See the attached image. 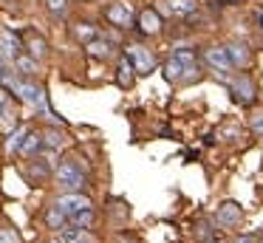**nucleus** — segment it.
Returning a JSON list of instances; mask_svg holds the SVG:
<instances>
[{
    "instance_id": "1",
    "label": "nucleus",
    "mask_w": 263,
    "mask_h": 243,
    "mask_svg": "<svg viewBox=\"0 0 263 243\" xmlns=\"http://www.w3.org/2000/svg\"><path fill=\"white\" fill-rule=\"evenodd\" d=\"M195 71H198V65H195V54L190 48H178L164 62V77L170 82H190L193 77H198Z\"/></svg>"
},
{
    "instance_id": "2",
    "label": "nucleus",
    "mask_w": 263,
    "mask_h": 243,
    "mask_svg": "<svg viewBox=\"0 0 263 243\" xmlns=\"http://www.w3.org/2000/svg\"><path fill=\"white\" fill-rule=\"evenodd\" d=\"M0 79H3V82H6L9 88H12L23 102H29V105H34V107H43V110H48V105H46V90H43L40 85H34V82H23V79L6 77V73H3Z\"/></svg>"
},
{
    "instance_id": "3",
    "label": "nucleus",
    "mask_w": 263,
    "mask_h": 243,
    "mask_svg": "<svg viewBox=\"0 0 263 243\" xmlns=\"http://www.w3.org/2000/svg\"><path fill=\"white\" fill-rule=\"evenodd\" d=\"M57 184L68 192H80L82 186H85V173H82V167L74 158H65L57 167Z\"/></svg>"
},
{
    "instance_id": "4",
    "label": "nucleus",
    "mask_w": 263,
    "mask_h": 243,
    "mask_svg": "<svg viewBox=\"0 0 263 243\" xmlns=\"http://www.w3.org/2000/svg\"><path fill=\"white\" fill-rule=\"evenodd\" d=\"M125 57L130 60V65H133V71L136 73H150L156 68V60H153V54H150L147 48H142V45H127L125 48Z\"/></svg>"
},
{
    "instance_id": "5",
    "label": "nucleus",
    "mask_w": 263,
    "mask_h": 243,
    "mask_svg": "<svg viewBox=\"0 0 263 243\" xmlns=\"http://www.w3.org/2000/svg\"><path fill=\"white\" fill-rule=\"evenodd\" d=\"M54 207H60L65 215H74V212H80V209H93V203H91V198L82 195V192H65V195L57 198Z\"/></svg>"
},
{
    "instance_id": "6",
    "label": "nucleus",
    "mask_w": 263,
    "mask_h": 243,
    "mask_svg": "<svg viewBox=\"0 0 263 243\" xmlns=\"http://www.w3.org/2000/svg\"><path fill=\"white\" fill-rule=\"evenodd\" d=\"M20 48H23V43H20L17 34L9 31V28H0V57L14 62L20 57Z\"/></svg>"
},
{
    "instance_id": "7",
    "label": "nucleus",
    "mask_w": 263,
    "mask_h": 243,
    "mask_svg": "<svg viewBox=\"0 0 263 243\" xmlns=\"http://www.w3.org/2000/svg\"><path fill=\"white\" fill-rule=\"evenodd\" d=\"M159 9L170 17H190L198 9V0H159Z\"/></svg>"
},
{
    "instance_id": "8",
    "label": "nucleus",
    "mask_w": 263,
    "mask_h": 243,
    "mask_svg": "<svg viewBox=\"0 0 263 243\" xmlns=\"http://www.w3.org/2000/svg\"><path fill=\"white\" fill-rule=\"evenodd\" d=\"M105 17H108L114 26H119V28H133V9H130L127 3H114V6H108Z\"/></svg>"
},
{
    "instance_id": "9",
    "label": "nucleus",
    "mask_w": 263,
    "mask_h": 243,
    "mask_svg": "<svg viewBox=\"0 0 263 243\" xmlns=\"http://www.w3.org/2000/svg\"><path fill=\"white\" fill-rule=\"evenodd\" d=\"M240 218H243V209H240L235 201L221 203V207H218V215H215V220H218L221 226H227V229L238 226V223H240Z\"/></svg>"
},
{
    "instance_id": "10",
    "label": "nucleus",
    "mask_w": 263,
    "mask_h": 243,
    "mask_svg": "<svg viewBox=\"0 0 263 243\" xmlns=\"http://www.w3.org/2000/svg\"><path fill=\"white\" fill-rule=\"evenodd\" d=\"M204 60L212 71H221V73H227L229 68H232V62H229V57H227V48H218V45H210V48L204 51Z\"/></svg>"
},
{
    "instance_id": "11",
    "label": "nucleus",
    "mask_w": 263,
    "mask_h": 243,
    "mask_svg": "<svg viewBox=\"0 0 263 243\" xmlns=\"http://www.w3.org/2000/svg\"><path fill=\"white\" fill-rule=\"evenodd\" d=\"M139 28H142V34H159V31H161V17H159V11L144 9L142 14H139Z\"/></svg>"
},
{
    "instance_id": "12",
    "label": "nucleus",
    "mask_w": 263,
    "mask_h": 243,
    "mask_svg": "<svg viewBox=\"0 0 263 243\" xmlns=\"http://www.w3.org/2000/svg\"><path fill=\"white\" fill-rule=\"evenodd\" d=\"M133 79H136V71H133L130 60L122 57L119 65H116V82H119V88H133Z\"/></svg>"
},
{
    "instance_id": "13",
    "label": "nucleus",
    "mask_w": 263,
    "mask_h": 243,
    "mask_svg": "<svg viewBox=\"0 0 263 243\" xmlns=\"http://www.w3.org/2000/svg\"><path fill=\"white\" fill-rule=\"evenodd\" d=\"M40 150H43V139H40V133L29 130V133L23 136V141H20L17 153H20V156H37Z\"/></svg>"
},
{
    "instance_id": "14",
    "label": "nucleus",
    "mask_w": 263,
    "mask_h": 243,
    "mask_svg": "<svg viewBox=\"0 0 263 243\" xmlns=\"http://www.w3.org/2000/svg\"><path fill=\"white\" fill-rule=\"evenodd\" d=\"M88 54L91 57H97V60H108L110 54H114V45L108 43V40H91V43H88Z\"/></svg>"
},
{
    "instance_id": "15",
    "label": "nucleus",
    "mask_w": 263,
    "mask_h": 243,
    "mask_svg": "<svg viewBox=\"0 0 263 243\" xmlns=\"http://www.w3.org/2000/svg\"><path fill=\"white\" fill-rule=\"evenodd\" d=\"M26 45H29V54L34 57V60H43V57H46V40H43L40 34L29 31L26 34Z\"/></svg>"
},
{
    "instance_id": "16",
    "label": "nucleus",
    "mask_w": 263,
    "mask_h": 243,
    "mask_svg": "<svg viewBox=\"0 0 263 243\" xmlns=\"http://www.w3.org/2000/svg\"><path fill=\"white\" fill-rule=\"evenodd\" d=\"M97 37H99V31L91 23H77L74 26V40H80V43H91V40H97Z\"/></svg>"
},
{
    "instance_id": "17",
    "label": "nucleus",
    "mask_w": 263,
    "mask_h": 243,
    "mask_svg": "<svg viewBox=\"0 0 263 243\" xmlns=\"http://www.w3.org/2000/svg\"><path fill=\"white\" fill-rule=\"evenodd\" d=\"M227 57H229V62L232 65H249V51H246V45H229L227 48Z\"/></svg>"
},
{
    "instance_id": "18",
    "label": "nucleus",
    "mask_w": 263,
    "mask_h": 243,
    "mask_svg": "<svg viewBox=\"0 0 263 243\" xmlns=\"http://www.w3.org/2000/svg\"><path fill=\"white\" fill-rule=\"evenodd\" d=\"M46 223H48V229H63V226L68 223V215H65L60 207H51L46 212Z\"/></svg>"
},
{
    "instance_id": "19",
    "label": "nucleus",
    "mask_w": 263,
    "mask_h": 243,
    "mask_svg": "<svg viewBox=\"0 0 263 243\" xmlns=\"http://www.w3.org/2000/svg\"><path fill=\"white\" fill-rule=\"evenodd\" d=\"M68 223L77 226V229H88L93 223V209H80V212L68 215Z\"/></svg>"
},
{
    "instance_id": "20",
    "label": "nucleus",
    "mask_w": 263,
    "mask_h": 243,
    "mask_svg": "<svg viewBox=\"0 0 263 243\" xmlns=\"http://www.w3.org/2000/svg\"><path fill=\"white\" fill-rule=\"evenodd\" d=\"M26 133H29V127H17V130H14V133L6 139V150L9 153H17V147H20V141H23Z\"/></svg>"
},
{
    "instance_id": "21",
    "label": "nucleus",
    "mask_w": 263,
    "mask_h": 243,
    "mask_svg": "<svg viewBox=\"0 0 263 243\" xmlns=\"http://www.w3.org/2000/svg\"><path fill=\"white\" fill-rule=\"evenodd\" d=\"M14 65L20 68V73H26V77H29V73H34L37 62H34V57H23V54H20L17 60H14Z\"/></svg>"
},
{
    "instance_id": "22",
    "label": "nucleus",
    "mask_w": 263,
    "mask_h": 243,
    "mask_svg": "<svg viewBox=\"0 0 263 243\" xmlns=\"http://www.w3.org/2000/svg\"><path fill=\"white\" fill-rule=\"evenodd\" d=\"M40 139H43V147H51V150L63 144V136L57 130H46V133H40Z\"/></svg>"
},
{
    "instance_id": "23",
    "label": "nucleus",
    "mask_w": 263,
    "mask_h": 243,
    "mask_svg": "<svg viewBox=\"0 0 263 243\" xmlns=\"http://www.w3.org/2000/svg\"><path fill=\"white\" fill-rule=\"evenodd\" d=\"M46 9L51 11L54 17H63L68 11V0H46Z\"/></svg>"
},
{
    "instance_id": "24",
    "label": "nucleus",
    "mask_w": 263,
    "mask_h": 243,
    "mask_svg": "<svg viewBox=\"0 0 263 243\" xmlns=\"http://www.w3.org/2000/svg\"><path fill=\"white\" fill-rule=\"evenodd\" d=\"M195 232H198L201 240H212V229H210V223H206L204 218H201L198 223H195Z\"/></svg>"
},
{
    "instance_id": "25",
    "label": "nucleus",
    "mask_w": 263,
    "mask_h": 243,
    "mask_svg": "<svg viewBox=\"0 0 263 243\" xmlns=\"http://www.w3.org/2000/svg\"><path fill=\"white\" fill-rule=\"evenodd\" d=\"M0 243H20V237L14 229H0Z\"/></svg>"
},
{
    "instance_id": "26",
    "label": "nucleus",
    "mask_w": 263,
    "mask_h": 243,
    "mask_svg": "<svg viewBox=\"0 0 263 243\" xmlns=\"http://www.w3.org/2000/svg\"><path fill=\"white\" fill-rule=\"evenodd\" d=\"M252 130H255V133H263V116L252 119Z\"/></svg>"
},
{
    "instance_id": "27",
    "label": "nucleus",
    "mask_w": 263,
    "mask_h": 243,
    "mask_svg": "<svg viewBox=\"0 0 263 243\" xmlns=\"http://www.w3.org/2000/svg\"><path fill=\"white\" fill-rule=\"evenodd\" d=\"M257 237H252V235H240V237H235V243H255Z\"/></svg>"
},
{
    "instance_id": "28",
    "label": "nucleus",
    "mask_w": 263,
    "mask_h": 243,
    "mask_svg": "<svg viewBox=\"0 0 263 243\" xmlns=\"http://www.w3.org/2000/svg\"><path fill=\"white\" fill-rule=\"evenodd\" d=\"M6 102H9V96H6V90H0V110L6 107Z\"/></svg>"
},
{
    "instance_id": "29",
    "label": "nucleus",
    "mask_w": 263,
    "mask_h": 243,
    "mask_svg": "<svg viewBox=\"0 0 263 243\" xmlns=\"http://www.w3.org/2000/svg\"><path fill=\"white\" fill-rule=\"evenodd\" d=\"M257 23H260V26H263V11H257Z\"/></svg>"
},
{
    "instance_id": "30",
    "label": "nucleus",
    "mask_w": 263,
    "mask_h": 243,
    "mask_svg": "<svg viewBox=\"0 0 263 243\" xmlns=\"http://www.w3.org/2000/svg\"><path fill=\"white\" fill-rule=\"evenodd\" d=\"M0 77H3V57H0Z\"/></svg>"
},
{
    "instance_id": "31",
    "label": "nucleus",
    "mask_w": 263,
    "mask_h": 243,
    "mask_svg": "<svg viewBox=\"0 0 263 243\" xmlns=\"http://www.w3.org/2000/svg\"><path fill=\"white\" fill-rule=\"evenodd\" d=\"M201 243H218V240H215V237H212V240H201Z\"/></svg>"
},
{
    "instance_id": "32",
    "label": "nucleus",
    "mask_w": 263,
    "mask_h": 243,
    "mask_svg": "<svg viewBox=\"0 0 263 243\" xmlns=\"http://www.w3.org/2000/svg\"><path fill=\"white\" fill-rule=\"evenodd\" d=\"M82 243H93V240H91V237H88V240H82Z\"/></svg>"
},
{
    "instance_id": "33",
    "label": "nucleus",
    "mask_w": 263,
    "mask_h": 243,
    "mask_svg": "<svg viewBox=\"0 0 263 243\" xmlns=\"http://www.w3.org/2000/svg\"><path fill=\"white\" fill-rule=\"evenodd\" d=\"M255 243H263V237H260V240H255Z\"/></svg>"
},
{
    "instance_id": "34",
    "label": "nucleus",
    "mask_w": 263,
    "mask_h": 243,
    "mask_svg": "<svg viewBox=\"0 0 263 243\" xmlns=\"http://www.w3.org/2000/svg\"><path fill=\"white\" fill-rule=\"evenodd\" d=\"M51 243H63V240H51Z\"/></svg>"
}]
</instances>
